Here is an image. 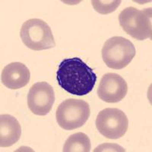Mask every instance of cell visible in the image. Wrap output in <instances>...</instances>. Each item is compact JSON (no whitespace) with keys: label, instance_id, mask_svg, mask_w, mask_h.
Returning <instances> with one entry per match:
<instances>
[{"label":"cell","instance_id":"1","mask_svg":"<svg viewBox=\"0 0 152 152\" xmlns=\"http://www.w3.org/2000/svg\"><path fill=\"white\" fill-rule=\"evenodd\" d=\"M56 79L59 86L70 94L85 96L94 88L97 75L82 59L73 57L60 62Z\"/></svg>","mask_w":152,"mask_h":152},{"label":"cell","instance_id":"2","mask_svg":"<svg viewBox=\"0 0 152 152\" xmlns=\"http://www.w3.org/2000/svg\"><path fill=\"white\" fill-rule=\"evenodd\" d=\"M119 21L123 31L132 37L138 40L151 39V8L144 10L126 8L120 12Z\"/></svg>","mask_w":152,"mask_h":152},{"label":"cell","instance_id":"3","mask_svg":"<svg viewBox=\"0 0 152 152\" xmlns=\"http://www.w3.org/2000/svg\"><path fill=\"white\" fill-rule=\"evenodd\" d=\"M20 37L24 45L34 51L56 47L51 28L41 19L31 18L25 21L21 26Z\"/></svg>","mask_w":152,"mask_h":152},{"label":"cell","instance_id":"4","mask_svg":"<svg viewBox=\"0 0 152 152\" xmlns=\"http://www.w3.org/2000/svg\"><path fill=\"white\" fill-rule=\"evenodd\" d=\"M136 54L135 47L123 37H113L104 43L102 58L110 69H122L129 64Z\"/></svg>","mask_w":152,"mask_h":152},{"label":"cell","instance_id":"5","mask_svg":"<svg viewBox=\"0 0 152 152\" xmlns=\"http://www.w3.org/2000/svg\"><path fill=\"white\" fill-rule=\"evenodd\" d=\"M90 116V107L82 100L70 98L64 100L56 113V121L61 128L73 130L81 127Z\"/></svg>","mask_w":152,"mask_h":152},{"label":"cell","instance_id":"6","mask_svg":"<svg viewBox=\"0 0 152 152\" xmlns=\"http://www.w3.org/2000/svg\"><path fill=\"white\" fill-rule=\"evenodd\" d=\"M96 127L103 136L109 139H118L128 130L129 119L121 110L107 108L97 115Z\"/></svg>","mask_w":152,"mask_h":152},{"label":"cell","instance_id":"7","mask_svg":"<svg viewBox=\"0 0 152 152\" xmlns=\"http://www.w3.org/2000/svg\"><path fill=\"white\" fill-rule=\"evenodd\" d=\"M55 102L53 88L47 82H37L31 86L28 94V105L30 110L37 116H46Z\"/></svg>","mask_w":152,"mask_h":152},{"label":"cell","instance_id":"8","mask_svg":"<svg viewBox=\"0 0 152 152\" xmlns=\"http://www.w3.org/2000/svg\"><path fill=\"white\" fill-rule=\"evenodd\" d=\"M128 85L124 78L116 73L104 75L97 88L100 100L107 103H118L127 94Z\"/></svg>","mask_w":152,"mask_h":152},{"label":"cell","instance_id":"9","mask_svg":"<svg viewBox=\"0 0 152 152\" xmlns=\"http://www.w3.org/2000/svg\"><path fill=\"white\" fill-rule=\"evenodd\" d=\"M31 73L26 66L21 62H12L5 66L1 79L6 88L16 90L26 86L30 81Z\"/></svg>","mask_w":152,"mask_h":152},{"label":"cell","instance_id":"10","mask_svg":"<svg viewBox=\"0 0 152 152\" xmlns=\"http://www.w3.org/2000/svg\"><path fill=\"white\" fill-rule=\"evenodd\" d=\"M21 128L18 119L14 116L4 114L0 116V146L10 147L20 139Z\"/></svg>","mask_w":152,"mask_h":152},{"label":"cell","instance_id":"11","mask_svg":"<svg viewBox=\"0 0 152 152\" xmlns=\"http://www.w3.org/2000/svg\"><path fill=\"white\" fill-rule=\"evenodd\" d=\"M91 148L90 138L82 132L75 133L66 139L63 152H89Z\"/></svg>","mask_w":152,"mask_h":152},{"label":"cell","instance_id":"12","mask_svg":"<svg viewBox=\"0 0 152 152\" xmlns=\"http://www.w3.org/2000/svg\"><path fill=\"white\" fill-rule=\"evenodd\" d=\"M92 5L96 12L100 14L107 15L115 12L119 7L121 1L120 0H110V1H103V0H92Z\"/></svg>","mask_w":152,"mask_h":152},{"label":"cell","instance_id":"13","mask_svg":"<svg viewBox=\"0 0 152 152\" xmlns=\"http://www.w3.org/2000/svg\"><path fill=\"white\" fill-rule=\"evenodd\" d=\"M94 151H126L124 148L116 144L104 143L94 150Z\"/></svg>","mask_w":152,"mask_h":152}]
</instances>
